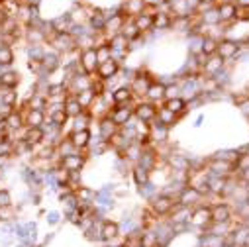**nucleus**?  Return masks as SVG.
<instances>
[{
  "mask_svg": "<svg viewBox=\"0 0 249 247\" xmlns=\"http://www.w3.org/2000/svg\"><path fill=\"white\" fill-rule=\"evenodd\" d=\"M145 100H149L153 104H163V100H165V85L159 79H155L149 85V88L145 92Z\"/></svg>",
  "mask_w": 249,
  "mask_h": 247,
  "instance_id": "393cba45",
  "label": "nucleus"
},
{
  "mask_svg": "<svg viewBox=\"0 0 249 247\" xmlns=\"http://www.w3.org/2000/svg\"><path fill=\"white\" fill-rule=\"evenodd\" d=\"M216 53L228 63V61L235 59V57L241 53V43L235 41V39H230V37H222V39L218 41V51H216Z\"/></svg>",
  "mask_w": 249,
  "mask_h": 247,
  "instance_id": "0eeeda50",
  "label": "nucleus"
},
{
  "mask_svg": "<svg viewBox=\"0 0 249 247\" xmlns=\"http://www.w3.org/2000/svg\"><path fill=\"white\" fill-rule=\"evenodd\" d=\"M132 22L136 24V28H138L143 35L151 34V32H153V10H145L143 14L132 18Z\"/></svg>",
  "mask_w": 249,
  "mask_h": 247,
  "instance_id": "a878e982",
  "label": "nucleus"
},
{
  "mask_svg": "<svg viewBox=\"0 0 249 247\" xmlns=\"http://www.w3.org/2000/svg\"><path fill=\"white\" fill-rule=\"evenodd\" d=\"M178 96H180V85H178V83L165 85V100H169V98H178Z\"/></svg>",
  "mask_w": 249,
  "mask_h": 247,
  "instance_id": "c03bdc74",
  "label": "nucleus"
},
{
  "mask_svg": "<svg viewBox=\"0 0 249 247\" xmlns=\"http://www.w3.org/2000/svg\"><path fill=\"white\" fill-rule=\"evenodd\" d=\"M120 69H122V63H118V61L110 59V61H106V63L98 65V69H96V77H98L100 81L106 83V81L118 77V75H120Z\"/></svg>",
  "mask_w": 249,
  "mask_h": 247,
  "instance_id": "4be33fe9",
  "label": "nucleus"
},
{
  "mask_svg": "<svg viewBox=\"0 0 249 247\" xmlns=\"http://www.w3.org/2000/svg\"><path fill=\"white\" fill-rule=\"evenodd\" d=\"M126 20H130V18H126V16H124V12L118 8L110 18H106V24H104V37L108 39L110 35L120 34L122 28H124V24H126Z\"/></svg>",
  "mask_w": 249,
  "mask_h": 247,
  "instance_id": "ddd939ff",
  "label": "nucleus"
},
{
  "mask_svg": "<svg viewBox=\"0 0 249 247\" xmlns=\"http://www.w3.org/2000/svg\"><path fill=\"white\" fill-rule=\"evenodd\" d=\"M47 43L51 45L53 51H57L59 55H63V53H69V51H75L77 49V39L73 34H53Z\"/></svg>",
  "mask_w": 249,
  "mask_h": 247,
  "instance_id": "f03ea898",
  "label": "nucleus"
},
{
  "mask_svg": "<svg viewBox=\"0 0 249 247\" xmlns=\"http://www.w3.org/2000/svg\"><path fill=\"white\" fill-rule=\"evenodd\" d=\"M218 2H220V0H200L202 6H216Z\"/></svg>",
  "mask_w": 249,
  "mask_h": 247,
  "instance_id": "864d4df0",
  "label": "nucleus"
},
{
  "mask_svg": "<svg viewBox=\"0 0 249 247\" xmlns=\"http://www.w3.org/2000/svg\"><path fill=\"white\" fill-rule=\"evenodd\" d=\"M120 132V128L116 126V124L110 120V116L106 114V116H102V118H98V138L102 140V141H110L116 134Z\"/></svg>",
  "mask_w": 249,
  "mask_h": 247,
  "instance_id": "dca6fc26",
  "label": "nucleus"
},
{
  "mask_svg": "<svg viewBox=\"0 0 249 247\" xmlns=\"http://www.w3.org/2000/svg\"><path fill=\"white\" fill-rule=\"evenodd\" d=\"M24 110V124H26V128H41L45 120H47V114L43 110H32V108H26L22 106Z\"/></svg>",
  "mask_w": 249,
  "mask_h": 247,
  "instance_id": "6ab92c4d",
  "label": "nucleus"
},
{
  "mask_svg": "<svg viewBox=\"0 0 249 247\" xmlns=\"http://www.w3.org/2000/svg\"><path fill=\"white\" fill-rule=\"evenodd\" d=\"M16 61V53L10 45L2 43V39H0V67H12Z\"/></svg>",
  "mask_w": 249,
  "mask_h": 247,
  "instance_id": "473e14b6",
  "label": "nucleus"
},
{
  "mask_svg": "<svg viewBox=\"0 0 249 247\" xmlns=\"http://www.w3.org/2000/svg\"><path fill=\"white\" fill-rule=\"evenodd\" d=\"M87 157H89V155H85L83 151H75V153H71V155L61 157V159H59V165L63 167V169H67L69 173H77V171H83V169H85Z\"/></svg>",
  "mask_w": 249,
  "mask_h": 247,
  "instance_id": "9b49d317",
  "label": "nucleus"
},
{
  "mask_svg": "<svg viewBox=\"0 0 249 247\" xmlns=\"http://www.w3.org/2000/svg\"><path fill=\"white\" fill-rule=\"evenodd\" d=\"M6 124H8V128L10 132H20L26 128V124H24V110L22 108H14L8 116H6Z\"/></svg>",
  "mask_w": 249,
  "mask_h": 247,
  "instance_id": "c85d7f7f",
  "label": "nucleus"
},
{
  "mask_svg": "<svg viewBox=\"0 0 249 247\" xmlns=\"http://www.w3.org/2000/svg\"><path fill=\"white\" fill-rule=\"evenodd\" d=\"M157 106L159 104H153L149 100H136V106H134V118L140 120V122H145V124H151L157 116Z\"/></svg>",
  "mask_w": 249,
  "mask_h": 247,
  "instance_id": "39448f33",
  "label": "nucleus"
},
{
  "mask_svg": "<svg viewBox=\"0 0 249 247\" xmlns=\"http://www.w3.org/2000/svg\"><path fill=\"white\" fill-rule=\"evenodd\" d=\"M18 134H20V140H22L24 143H28L34 151H36V147H39V145L45 141V134H43L41 128H24V130H20Z\"/></svg>",
  "mask_w": 249,
  "mask_h": 247,
  "instance_id": "4468645a",
  "label": "nucleus"
},
{
  "mask_svg": "<svg viewBox=\"0 0 249 247\" xmlns=\"http://www.w3.org/2000/svg\"><path fill=\"white\" fill-rule=\"evenodd\" d=\"M26 108H32V110H43L47 108V96L45 94H39V92H34L28 96V100L24 102Z\"/></svg>",
  "mask_w": 249,
  "mask_h": 247,
  "instance_id": "c9c22d12",
  "label": "nucleus"
},
{
  "mask_svg": "<svg viewBox=\"0 0 249 247\" xmlns=\"http://www.w3.org/2000/svg\"><path fill=\"white\" fill-rule=\"evenodd\" d=\"M206 169L210 171V175L224 176V178H230V176L235 175V167H233V163L224 161V159H216V157H212V159L206 163Z\"/></svg>",
  "mask_w": 249,
  "mask_h": 247,
  "instance_id": "1a4fd4ad",
  "label": "nucleus"
},
{
  "mask_svg": "<svg viewBox=\"0 0 249 247\" xmlns=\"http://www.w3.org/2000/svg\"><path fill=\"white\" fill-rule=\"evenodd\" d=\"M124 37H126L130 43H136L138 39H142L143 37V34L136 28V24L132 22V20H126V24H124V28H122V32H120Z\"/></svg>",
  "mask_w": 249,
  "mask_h": 247,
  "instance_id": "f704fd0d",
  "label": "nucleus"
},
{
  "mask_svg": "<svg viewBox=\"0 0 249 247\" xmlns=\"http://www.w3.org/2000/svg\"><path fill=\"white\" fill-rule=\"evenodd\" d=\"M171 22H173V16L165 8V4L161 8H157V10H153V32L171 30Z\"/></svg>",
  "mask_w": 249,
  "mask_h": 247,
  "instance_id": "aec40b11",
  "label": "nucleus"
},
{
  "mask_svg": "<svg viewBox=\"0 0 249 247\" xmlns=\"http://www.w3.org/2000/svg\"><path fill=\"white\" fill-rule=\"evenodd\" d=\"M120 235V226L116 224V222H112V220H104L102 224H100V239H104V241H112V239H116Z\"/></svg>",
  "mask_w": 249,
  "mask_h": 247,
  "instance_id": "7c9ffc66",
  "label": "nucleus"
},
{
  "mask_svg": "<svg viewBox=\"0 0 249 247\" xmlns=\"http://www.w3.org/2000/svg\"><path fill=\"white\" fill-rule=\"evenodd\" d=\"M140 243L143 245V247H159V235L157 233H142V237H140Z\"/></svg>",
  "mask_w": 249,
  "mask_h": 247,
  "instance_id": "79ce46f5",
  "label": "nucleus"
},
{
  "mask_svg": "<svg viewBox=\"0 0 249 247\" xmlns=\"http://www.w3.org/2000/svg\"><path fill=\"white\" fill-rule=\"evenodd\" d=\"M10 161H12V157H0V171H6Z\"/></svg>",
  "mask_w": 249,
  "mask_h": 247,
  "instance_id": "3c124183",
  "label": "nucleus"
},
{
  "mask_svg": "<svg viewBox=\"0 0 249 247\" xmlns=\"http://www.w3.org/2000/svg\"><path fill=\"white\" fill-rule=\"evenodd\" d=\"M218 41H220V39H216V37H212V35H204V37H202V43H200V53H202L204 57L216 55V51H218Z\"/></svg>",
  "mask_w": 249,
  "mask_h": 247,
  "instance_id": "4c0bfd02",
  "label": "nucleus"
},
{
  "mask_svg": "<svg viewBox=\"0 0 249 247\" xmlns=\"http://www.w3.org/2000/svg\"><path fill=\"white\" fill-rule=\"evenodd\" d=\"M4 2H6V0H0V4H4Z\"/></svg>",
  "mask_w": 249,
  "mask_h": 247,
  "instance_id": "6e6d98bb",
  "label": "nucleus"
},
{
  "mask_svg": "<svg viewBox=\"0 0 249 247\" xmlns=\"http://www.w3.org/2000/svg\"><path fill=\"white\" fill-rule=\"evenodd\" d=\"M28 69H30V73H34L36 77H41V75H43V65H41V61L28 59Z\"/></svg>",
  "mask_w": 249,
  "mask_h": 247,
  "instance_id": "a18cd8bd",
  "label": "nucleus"
},
{
  "mask_svg": "<svg viewBox=\"0 0 249 247\" xmlns=\"http://www.w3.org/2000/svg\"><path fill=\"white\" fill-rule=\"evenodd\" d=\"M96 92L92 90V87H89V88H85V90H81L79 94H77V100H79V104L85 108V110H89L90 106H92V102L96 100Z\"/></svg>",
  "mask_w": 249,
  "mask_h": 247,
  "instance_id": "58836bf2",
  "label": "nucleus"
},
{
  "mask_svg": "<svg viewBox=\"0 0 249 247\" xmlns=\"http://www.w3.org/2000/svg\"><path fill=\"white\" fill-rule=\"evenodd\" d=\"M237 178L249 184V167H247V169H243V171H239V173H237Z\"/></svg>",
  "mask_w": 249,
  "mask_h": 247,
  "instance_id": "09e8293b",
  "label": "nucleus"
},
{
  "mask_svg": "<svg viewBox=\"0 0 249 247\" xmlns=\"http://www.w3.org/2000/svg\"><path fill=\"white\" fill-rule=\"evenodd\" d=\"M22 83V75L14 69H4L0 73V90H16Z\"/></svg>",
  "mask_w": 249,
  "mask_h": 247,
  "instance_id": "a211bd4d",
  "label": "nucleus"
},
{
  "mask_svg": "<svg viewBox=\"0 0 249 247\" xmlns=\"http://www.w3.org/2000/svg\"><path fill=\"white\" fill-rule=\"evenodd\" d=\"M120 10L124 12V16L132 20V18H136V16L143 14V12L147 10V6H145L143 0H122Z\"/></svg>",
  "mask_w": 249,
  "mask_h": 247,
  "instance_id": "412c9836",
  "label": "nucleus"
},
{
  "mask_svg": "<svg viewBox=\"0 0 249 247\" xmlns=\"http://www.w3.org/2000/svg\"><path fill=\"white\" fill-rule=\"evenodd\" d=\"M134 106L136 102H128V104H114L108 112L110 120L116 124L118 128H124L134 120Z\"/></svg>",
  "mask_w": 249,
  "mask_h": 247,
  "instance_id": "f257e3e1",
  "label": "nucleus"
},
{
  "mask_svg": "<svg viewBox=\"0 0 249 247\" xmlns=\"http://www.w3.org/2000/svg\"><path fill=\"white\" fill-rule=\"evenodd\" d=\"M153 81H155V79H153L149 73H145V71H136L134 77H132V81H130V88H132V92H134V98H136V100H143V98H145V92H147V88H149V85H151Z\"/></svg>",
  "mask_w": 249,
  "mask_h": 247,
  "instance_id": "7ed1b4c3",
  "label": "nucleus"
},
{
  "mask_svg": "<svg viewBox=\"0 0 249 247\" xmlns=\"http://www.w3.org/2000/svg\"><path fill=\"white\" fill-rule=\"evenodd\" d=\"M67 138L71 140L73 147H75L77 151H83V153H85V151L90 147V143H92V134H90V130L69 132V134H67Z\"/></svg>",
  "mask_w": 249,
  "mask_h": 247,
  "instance_id": "f3484780",
  "label": "nucleus"
},
{
  "mask_svg": "<svg viewBox=\"0 0 249 247\" xmlns=\"http://www.w3.org/2000/svg\"><path fill=\"white\" fill-rule=\"evenodd\" d=\"M94 116L85 110L83 114H79L77 118H71V132H81V130H90V124H92Z\"/></svg>",
  "mask_w": 249,
  "mask_h": 247,
  "instance_id": "cd10ccee",
  "label": "nucleus"
},
{
  "mask_svg": "<svg viewBox=\"0 0 249 247\" xmlns=\"http://www.w3.org/2000/svg\"><path fill=\"white\" fill-rule=\"evenodd\" d=\"M186 6H189V10H191L193 14H196L202 4H200V0H186Z\"/></svg>",
  "mask_w": 249,
  "mask_h": 247,
  "instance_id": "de8ad7c7",
  "label": "nucleus"
},
{
  "mask_svg": "<svg viewBox=\"0 0 249 247\" xmlns=\"http://www.w3.org/2000/svg\"><path fill=\"white\" fill-rule=\"evenodd\" d=\"M143 2H145L147 10H157V8H161L165 4V0H143Z\"/></svg>",
  "mask_w": 249,
  "mask_h": 247,
  "instance_id": "49530a36",
  "label": "nucleus"
},
{
  "mask_svg": "<svg viewBox=\"0 0 249 247\" xmlns=\"http://www.w3.org/2000/svg\"><path fill=\"white\" fill-rule=\"evenodd\" d=\"M212 224V216H210V206H195L193 208V214H191V220H189V226L193 228H198V229H208V226Z\"/></svg>",
  "mask_w": 249,
  "mask_h": 247,
  "instance_id": "6e6552de",
  "label": "nucleus"
},
{
  "mask_svg": "<svg viewBox=\"0 0 249 247\" xmlns=\"http://www.w3.org/2000/svg\"><path fill=\"white\" fill-rule=\"evenodd\" d=\"M210 216L214 224H228L231 220V208L226 202H218L214 206H210Z\"/></svg>",
  "mask_w": 249,
  "mask_h": 247,
  "instance_id": "5701e85b",
  "label": "nucleus"
},
{
  "mask_svg": "<svg viewBox=\"0 0 249 247\" xmlns=\"http://www.w3.org/2000/svg\"><path fill=\"white\" fill-rule=\"evenodd\" d=\"M163 106L167 108V110H171L173 114H177L178 118H182L186 112H189V104H186V100L184 98H169V100H163Z\"/></svg>",
  "mask_w": 249,
  "mask_h": 247,
  "instance_id": "c756f323",
  "label": "nucleus"
},
{
  "mask_svg": "<svg viewBox=\"0 0 249 247\" xmlns=\"http://www.w3.org/2000/svg\"><path fill=\"white\" fill-rule=\"evenodd\" d=\"M14 206V198H12V193L8 189H2L0 187V208H10Z\"/></svg>",
  "mask_w": 249,
  "mask_h": 247,
  "instance_id": "37998d69",
  "label": "nucleus"
},
{
  "mask_svg": "<svg viewBox=\"0 0 249 247\" xmlns=\"http://www.w3.org/2000/svg\"><path fill=\"white\" fill-rule=\"evenodd\" d=\"M130 173H132V178H134V182L138 184V187H143V184L151 182V171L143 169L142 165H134Z\"/></svg>",
  "mask_w": 249,
  "mask_h": 247,
  "instance_id": "72a5a7b5",
  "label": "nucleus"
},
{
  "mask_svg": "<svg viewBox=\"0 0 249 247\" xmlns=\"http://www.w3.org/2000/svg\"><path fill=\"white\" fill-rule=\"evenodd\" d=\"M175 206H177V196H169L165 193L155 194L151 198V204H149L153 216H169Z\"/></svg>",
  "mask_w": 249,
  "mask_h": 247,
  "instance_id": "20e7f679",
  "label": "nucleus"
},
{
  "mask_svg": "<svg viewBox=\"0 0 249 247\" xmlns=\"http://www.w3.org/2000/svg\"><path fill=\"white\" fill-rule=\"evenodd\" d=\"M57 220H59V214H57V212H49V214H47V222H49V224H55Z\"/></svg>",
  "mask_w": 249,
  "mask_h": 247,
  "instance_id": "603ef678",
  "label": "nucleus"
},
{
  "mask_svg": "<svg viewBox=\"0 0 249 247\" xmlns=\"http://www.w3.org/2000/svg\"><path fill=\"white\" fill-rule=\"evenodd\" d=\"M226 69V61L216 53V55H210V57H206V61H204V65H202V69H200V73L204 75V77H216L220 71H224Z\"/></svg>",
  "mask_w": 249,
  "mask_h": 247,
  "instance_id": "2eb2a0df",
  "label": "nucleus"
},
{
  "mask_svg": "<svg viewBox=\"0 0 249 247\" xmlns=\"http://www.w3.org/2000/svg\"><path fill=\"white\" fill-rule=\"evenodd\" d=\"M26 55H28V59L43 61V57H45V47H43V45H26Z\"/></svg>",
  "mask_w": 249,
  "mask_h": 247,
  "instance_id": "ea45409f",
  "label": "nucleus"
},
{
  "mask_svg": "<svg viewBox=\"0 0 249 247\" xmlns=\"http://www.w3.org/2000/svg\"><path fill=\"white\" fill-rule=\"evenodd\" d=\"M216 8L220 14V24H231L239 18V8L235 6L233 0H220Z\"/></svg>",
  "mask_w": 249,
  "mask_h": 247,
  "instance_id": "9d476101",
  "label": "nucleus"
},
{
  "mask_svg": "<svg viewBox=\"0 0 249 247\" xmlns=\"http://www.w3.org/2000/svg\"><path fill=\"white\" fill-rule=\"evenodd\" d=\"M94 51H96V61H98V65H102V63H106V61L112 59V47L108 45V39H106V37L98 39Z\"/></svg>",
  "mask_w": 249,
  "mask_h": 247,
  "instance_id": "2f4dec72",
  "label": "nucleus"
},
{
  "mask_svg": "<svg viewBox=\"0 0 249 247\" xmlns=\"http://www.w3.org/2000/svg\"><path fill=\"white\" fill-rule=\"evenodd\" d=\"M0 98H2L4 104L12 106V108H16L20 102V94L16 90H0Z\"/></svg>",
  "mask_w": 249,
  "mask_h": 247,
  "instance_id": "a19ab883",
  "label": "nucleus"
},
{
  "mask_svg": "<svg viewBox=\"0 0 249 247\" xmlns=\"http://www.w3.org/2000/svg\"><path fill=\"white\" fill-rule=\"evenodd\" d=\"M110 94H112V102H114V104H128V102H136V98H134V92H132L130 85H120V87L112 88V90H110Z\"/></svg>",
  "mask_w": 249,
  "mask_h": 247,
  "instance_id": "b1692460",
  "label": "nucleus"
},
{
  "mask_svg": "<svg viewBox=\"0 0 249 247\" xmlns=\"http://www.w3.org/2000/svg\"><path fill=\"white\" fill-rule=\"evenodd\" d=\"M63 108H65V114H67L69 118H77L79 114H83V112H85V108L79 104L77 96H71V94L65 98V104H63Z\"/></svg>",
  "mask_w": 249,
  "mask_h": 247,
  "instance_id": "e433bc0d",
  "label": "nucleus"
},
{
  "mask_svg": "<svg viewBox=\"0 0 249 247\" xmlns=\"http://www.w3.org/2000/svg\"><path fill=\"white\" fill-rule=\"evenodd\" d=\"M202 194L196 191V189H193V187H189V184H184V187L178 191V194H177V202L180 204V206H189V208H195L198 202H202Z\"/></svg>",
  "mask_w": 249,
  "mask_h": 247,
  "instance_id": "f8f14e48",
  "label": "nucleus"
},
{
  "mask_svg": "<svg viewBox=\"0 0 249 247\" xmlns=\"http://www.w3.org/2000/svg\"><path fill=\"white\" fill-rule=\"evenodd\" d=\"M79 67H81V73L89 75V77H94L96 75V69H98V61H96V51L94 47L92 49H85L79 53Z\"/></svg>",
  "mask_w": 249,
  "mask_h": 247,
  "instance_id": "423d86ee",
  "label": "nucleus"
},
{
  "mask_svg": "<svg viewBox=\"0 0 249 247\" xmlns=\"http://www.w3.org/2000/svg\"><path fill=\"white\" fill-rule=\"evenodd\" d=\"M134 247H143V245H142V243H136V245H134Z\"/></svg>",
  "mask_w": 249,
  "mask_h": 247,
  "instance_id": "5fc2aeb1",
  "label": "nucleus"
},
{
  "mask_svg": "<svg viewBox=\"0 0 249 247\" xmlns=\"http://www.w3.org/2000/svg\"><path fill=\"white\" fill-rule=\"evenodd\" d=\"M155 120H157L159 124H163L165 128H169V130H171L173 126H177L180 118H178L177 114H173L171 110H167L163 104H159V106H157V116H155Z\"/></svg>",
  "mask_w": 249,
  "mask_h": 247,
  "instance_id": "bb28decb",
  "label": "nucleus"
},
{
  "mask_svg": "<svg viewBox=\"0 0 249 247\" xmlns=\"http://www.w3.org/2000/svg\"><path fill=\"white\" fill-rule=\"evenodd\" d=\"M239 10H249V0H233Z\"/></svg>",
  "mask_w": 249,
  "mask_h": 247,
  "instance_id": "8fccbe9b",
  "label": "nucleus"
}]
</instances>
